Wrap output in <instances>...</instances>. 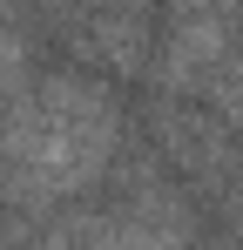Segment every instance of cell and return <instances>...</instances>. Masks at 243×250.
<instances>
[{"label":"cell","instance_id":"obj_1","mask_svg":"<svg viewBox=\"0 0 243 250\" xmlns=\"http://www.w3.org/2000/svg\"><path fill=\"white\" fill-rule=\"evenodd\" d=\"M115 135H122V122H115V102H108L101 82L47 75L14 108V122L0 135V176L27 203L75 196L115 163Z\"/></svg>","mask_w":243,"mask_h":250}]
</instances>
